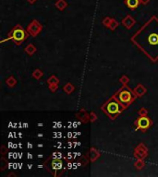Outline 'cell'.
Segmentation results:
<instances>
[{"mask_svg": "<svg viewBox=\"0 0 158 177\" xmlns=\"http://www.w3.org/2000/svg\"><path fill=\"white\" fill-rule=\"evenodd\" d=\"M114 97L116 98L120 104L126 109L130 106L131 103L138 98L133 91H131L127 85H123L119 90L114 94Z\"/></svg>", "mask_w": 158, "mask_h": 177, "instance_id": "2", "label": "cell"}, {"mask_svg": "<svg viewBox=\"0 0 158 177\" xmlns=\"http://www.w3.org/2000/svg\"><path fill=\"white\" fill-rule=\"evenodd\" d=\"M55 6L58 10L63 11L68 7V3L66 0H57V1L55 3Z\"/></svg>", "mask_w": 158, "mask_h": 177, "instance_id": "14", "label": "cell"}, {"mask_svg": "<svg viewBox=\"0 0 158 177\" xmlns=\"http://www.w3.org/2000/svg\"><path fill=\"white\" fill-rule=\"evenodd\" d=\"M119 26V23L115 20V19H112L111 20V22H110V24H109V27H108V29L110 30V31H115L118 27Z\"/></svg>", "mask_w": 158, "mask_h": 177, "instance_id": "21", "label": "cell"}, {"mask_svg": "<svg viewBox=\"0 0 158 177\" xmlns=\"http://www.w3.org/2000/svg\"><path fill=\"white\" fill-rule=\"evenodd\" d=\"M111 18L110 17H106L104 20H103V21H102V23H103V25L105 26V27H106V28H108L109 27V24H110V22H111Z\"/></svg>", "mask_w": 158, "mask_h": 177, "instance_id": "23", "label": "cell"}, {"mask_svg": "<svg viewBox=\"0 0 158 177\" xmlns=\"http://www.w3.org/2000/svg\"><path fill=\"white\" fill-rule=\"evenodd\" d=\"M51 167L54 171H59L63 167V161L59 159H54L51 162Z\"/></svg>", "mask_w": 158, "mask_h": 177, "instance_id": "9", "label": "cell"}, {"mask_svg": "<svg viewBox=\"0 0 158 177\" xmlns=\"http://www.w3.org/2000/svg\"><path fill=\"white\" fill-rule=\"evenodd\" d=\"M29 36V33L27 30H24L21 25H16L14 28H12L11 31L8 33V40H11L12 42H15L17 45H21V44L27 40Z\"/></svg>", "mask_w": 158, "mask_h": 177, "instance_id": "3", "label": "cell"}, {"mask_svg": "<svg viewBox=\"0 0 158 177\" xmlns=\"http://www.w3.org/2000/svg\"><path fill=\"white\" fill-rule=\"evenodd\" d=\"M150 2V0H140V3L141 5H147Z\"/></svg>", "mask_w": 158, "mask_h": 177, "instance_id": "29", "label": "cell"}, {"mask_svg": "<svg viewBox=\"0 0 158 177\" xmlns=\"http://www.w3.org/2000/svg\"><path fill=\"white\" fill-rule=\"evenodd\" d=\"M77 118L80 120H81L82 123H87L90 121V115L87 113V112H85V110H81L78 113H77Z\"/></svg>", "mask_w": 158, "mask_h": 177, "instance_id": "8", "label": "cell"}, {"mask_svg": "<svg viewBox=\"0 0 158 177\" xmlns=\"http://www.w3.org/2000/svg\"><path fill=\"white\" fill-rule=\"evenodd\" d=\"M152 125L153 120L151 118H149L148 116H140L136 119L132 126H134V129L136 131L141 130V132H146L152 126Z\"/></svg>", "mask_w": 158, "mask_h": 177, "instance_id": "4", "label": "cell"}, {"mask_svg": "<svg viewBox=\"0 0 158 177\" xmlns=\"http://www.w3.org/2000/svg\"><path fill=\"white\" fill-rule=\"evenodd\" d=\"M121 23H122V25H123L126 29L131 30V29L135 25L136 20L131 16V15H127V16L122 20Z\"/></svg>", "mask_w": 158, "mask_h": 177, "instance_id": "7", "label": "cell"}, {"mask_svg": "<svg viewBox=\"0 0 158 177\" xmlns=\"http://www.w3.org/2000/svg\"><path fill=\"white\" fill-rule=\"evenodd\" d=\"M1 162H2L1 170H4V169H5V162H7V161H6V160H5L4 158H2V159H1Z\"/></svg>", "mask_w": 158, "mask_h": 177, "instance_id": "30", "label": "cell"}, {"mask_svg": "<svg viewBox=\"0 0 158 177\" xmlns=\"http://www.w3.org/2000/svg\"><path fill=\"white\" fill-rule=\"evenodd\" d=\"M63 90H64V92L67 93V94H71L74 91H75V87L71 84L70 82H68V83H67L64 87H63Z\"/></svg>", "mask_w": 158, "mask_h": 177, "instance_id": "15", "label": "cell"}, {"mask_svg": "<svg viewBox=\"0 0 158 177\" xmlns=\"http://www.w3.org/2000/svg\"><path fill=\"white\" fill-rule=\"evenodd\" d=\"M48 86H49V90L52 92H55L57 88H58V85H48Z\"/></svg>", "mask_w": 158, "mask_h": 177, "instance_id": "27", "label": "cell"}, {"mask_svg": "<svg viewBox=\"0 0 158 177\" xmlns=\"http://www.w3.org/2000/svg\"><path fill=\"white\" fill-rule=\"evenodd\" d=\"M148 42L152 45H156L158 43V35L156 33H152L148 37Z\"/></svg>", "mask_w": 158, "mask_h": 177, "instance_id": "16", "label": "cell"}, {"mask_svg": "<svg viewBox=\"0 0 158 177\" xmlns=\"http://www.w3.org/2000/svg\"><path fill=\"white\" fill-rule=\"evenodd\" d=\"M119 81L123 84V85H127L128 82H130V78H128L127 75H122L119 79Z\"/></svg>", "mask_w": 158, "mask_h": 177, "instance_id": "22", "label": "cell"}, {"mask_svg": "<svg viewBox=\"0 0 158 177\" xmlns=\"http://www.w3.org/2000/svg\"><path fill=\"white\" fill-rule=\"evenodd\" d=\"M134 166L137 170H142L145 166V162L143 161V160L141 159H137V161L134 163Z\"/></svg>", "mask_w": 158, "mask_h": 177, "instance_id": "19", "label": "cell"}, {"mask_svg": "<svg viewBox=\"0 0 158 177\" xmlns=\"http://www.w3.org/2000/svg\"><path fill=\"white\" fill-rule=\"evenodd\" d=\"M133 92L136 94V96L138 98H140V97H142L146 93V88L144 86H142L141 84H138L136 86V88L133 90Z\"/></svg>", "mask_w": 158, "mask_h": 177, "instance_id": "10", "label": "cell"}, {"mask_svg": "<svg viewBox=\"0 0 158 177\" xmlns=\"http://www.w3.org/2000/svg\"><path fill=\"white\" fill-rule=\"evenodd\" d=\"M138 113H139L140 116H147V114H148V110H147L146 108H141V109L139 110Z\"/></svg>", "mask_w": 158, "mask_h": 177, "instance_id": "25", "label": "cell"}, {"mask_svg": "<svg viewBox=\"0 0 158 177\" xmlns=\"http://www.w3.org/2000/svg\"><path fill=\"white\" fill-rule=\"evenodd\" d=\"M6 84L9 87V88H14L17 85V80L13 76H10L9 78H8L6 79Z\"/></svg>", "mask_w": 158, "mask_h": 177, "instance_id": "17", "label": "cell"}, {"mask_svg": "<svg viewBox=\"0 0 158 177\" xmlns=\"http://www.w3.org/2000/svg\"><path fill=\"white\" fill-rule=\"evenodd\" d=\"M32 75H33V78H34L35 79L39 80V79H42L43 75H44V73H43V71H42L40 68H37V69H35V70L33 72Z\"/></svg>", "mask_w": 158, "mask_h": 177, "instance_id": "18", "label": "cell"}, {"mask_svg": "<svg viewBox=\"0 0 158 177\" xmlns=\"http://www.w3.org/2000/svg\"><path fill=\"white\" fill-rule=\"evenodd\" d=\"M140 4V0H125V5L131 10L136 9Z\"/></svg>", "mask_w": 158, "mask_h": 177, "instance_id": "11", "label": "cell"}, {"mask_svg": "<svg viewBox=\"0 0 158 177\" xmlns=\"http://www.w3.org/2000/svg\"><path fill=\"white\" fill-rule=\"evenodd\" d=\"M48 83V85H58L59 83V79H57L55 75H52L46 81Z\"/></svg>", "mask_w": 158, "mask_h": 177, "instance_id": "20", "label": "cell"}, {"mask_svg": "<svg viewBox=\"0 0 158 177\" xmlns=\"http://www.w3.org/2000/svg\"><path fill=\"white\" fill-rule=\"evenodd\" d=\"M80 162H81V166H85V165H87V163L89 162V160H87V158H86L85 156H81V157L80 158Z\"/></svg>", "mask_w": 158, "mask_h": 177, "instance_id": "24", "label": "cell"}, {"mask_svg": "<svg viewBox=\"0 0 158 177\" xmlns=\"http://www.w3.org/2000/svg\"><path fill=\"white\" fill-rule=\"evenodd\" d=\"M7 151H8V150L6 149V147L5 146H2V148H1V154L2 155H5L7 153Z\"/></svg>", "mask_w": 158, "mask_h": 177, "instance_id": "28", "label": "cell"}, {"mask_svg": "<svg viewBox=\"0 0 158 177\" xmlns=\"http://www.w3.org/2000/svg\"><path fill=\"white\" fill-rule=\"evenodd\" d=\"M24 51H25V53H26L28 55L32 56V55H33L34 53L37 51V48L34 46V44H33V43H29L28 45L25 47Z\"/></svg>", "mask_w": 158, "mask_h": 177, "instance_id": "13", "label": "cell"}, {"mask_svg": "<svg viewBox=\"0 0 158 177\" xmlns=\"http://www.w3.org/2000/svg\"><path fill=\"white\" fill-rule=\"evenodd\" d=\"M27 32L28 33L32 35L33 37H36L40 34V33L43 30V25L37 20H33L30 24L27 27Z\"/></svg>", "mask_w": 158, "mask_h": 177, "instance_id": "5", "label": "cell"}, {"mask_svg": "<svg viewBox=\"0 0 158 177\" xmlns=\"http://www.w3.org/2000/svg\"><path fill=\"white\" fill-rule=\"evenodd\" d=\"M101 110L111 120H115L123 112V110H125V108L120 104L119 101L113 96L111 99L106 101L101 106Z\"/></svg>", "mask_w": 158, "mask_h": 177, "instance_id": "1", "label": "cell"}, {"mask_svg": "<svg viewBox=\"0 0 158 177\" xmlns=\"http://www.w3.org/2000/svg\"><path fill=\"white\" fill-rule=\"evenodd\" d=\"M27 1H28V3H29V4L33 5V4L37 1V0H27Z\"/></svg>", "mask_w": 158, "mask_h": 177, "instance_id": "31", "label": "cell"}, {"mask_svg": "<svg viewBox=\"0 0 158 177\" xmlns=\"http://www.w3.org/2000/svg\"><path fill=\"white\" fill-rule=\"evenodd\" d=\"M89 153H90V159L92 162H94L100 157V152L96 149H94V148H91Z\"/></svg>", "mask_w": 158, "mask_h": 177, "instance_id": "12", "label": "cell"}, {"mask_svg": "<svg viewBox=\"0 0 158 177\" xmlns=\"http://www.w3.org/2000/svg\"><path fill=\"white\" fill-rule=\"evenodd\" d=\"M149 152H148V149L146 148V146L141 143L139 144L134 150V156L137 159H141V160H144L147 156H148Z\"/></svg>", "mask_w": 158, "mask_h": 177, "instance_id": "6", "label": "cell"}, {"mask_svg": "<svg viewBox=\"0 0 158 177\" xmlns=\"http://www.w3.org/2000/svg\"><path fill=\"white\" fill-rule=\"evenodd\" d=\"M89 115H90V122L93 123L94 121H96V120H97V115L95 114V113H94V112H91Z\"/></svg>", "mask_w": 158, "mask_h": 177, "instance_id": "26", "label": "cell"}]
</instances>
